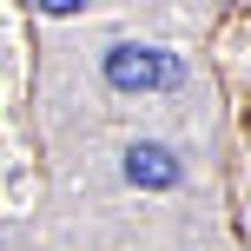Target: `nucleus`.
<instances>
[{
    "label": "nucleus",
    "instance_id": "2",
    "mask_svg": "<svg viewBox=\"0 0 251 251\" xmlns=\"http://www.w3.org/2000/svg\"><path fill=\"white\" fill-rule=\"evenodd\" d=\"M178 178H185V165H178L172 146H159V139H132V146H126V185H139V192H172Z\"/></svg>",
    "mask_w": 251,
    "mask_h": 251
},
{
    "label": "nucleus",
    "instance_id": "1",
    "mask_svg": "<svg viewBox=\"0 0 251 251\" xmlns=\"http://www.w3.org/2000/svg\"><path fill=\"white\" fill-rule=\"evenodd\" d=\"M106 86H113V93L185 86V66H178V53H165V47H132V40H119V47L106 53Z\"/></svg>",
    "mask_w": 251,
    "mask_h": 251
}]
</instances>
